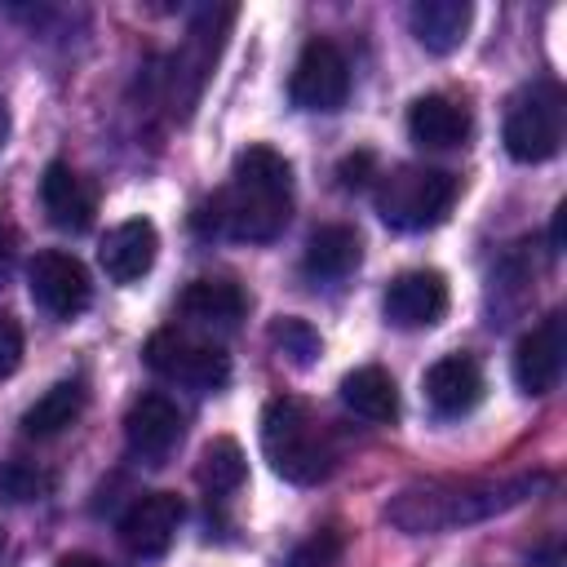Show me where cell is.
Here are the masks:
<instances>
[{
  "instance_id": "25",
  "label": "cell",
  "mask_w": 567,
  "mask_h": 567,
  "mask_svg": "<svg viewBox=\"0 0 567 567\" xmlns=\"http://www.w3.org/2000/svg\"><path fill=\"white\" fill-rule=\"evenodd\" d=\"M49 487H53V474H44L40 465H31L22 456H13L0 470V496H9V501H40Z\"/></svg>"
},
{
  "instance_id": "9",
  "label": "cell",
  "mask_w": 567,
  "mask_h": 567,
  "mask_svg": "<svg viewBox=\"0 0 567 567\" xmlns=\"http://www.w3.org/2000/svg\"><path fill=\"white\" fill-rule=\"evenodd\" d=\"M235 9H204L182 44V53L173 58V71H168V89H173V111L186 115L221 53V40H226V27H230Z\"/></svg>"
},
{
  "instance_id": "3",
  "label": "cell",
  "mask_w": 567,
  "mask_h": 567,
  "mask_svg": "<svg viewBox=\"0 0 567 567\" xmlns=\"http://www.w3.org/2000/svg\"><path fill=\"white\" fill-rule=\"evenodd\" d=\"M261 452L279 478L301 487L332 474V443L315 412L292 394H279L261 408Z\"/></svg>"
},
{
  "instance_id": "20",
  "label": "cell",
  "mask_w": 567,
  "mask_h": 567,
  "mask_svg": "<svg viewBox=\"0 0 567 567\" xmlns=\"http://www.w3.org/2000/svg\"><path fill=\"white\" fill-rule=\"evenodd\" d=\"M359 257H363L359 230L346 226V221H328V226H319V230L306 239L301 266H306L310 279H341V275H350V270L359 266Z\"/></svg>"
},
{
  "instance_id": "27",
  "label": "cell",
  "mask_w": 567,
  "mask_h": 567,
  "mask_svg": "<svg viewBox=\"0 0 567 567\" xmlns=\"http://www.w3.org/2000/svg\"><path fill=\"white\" fill-rule=\"evenodd\" d=\"M18 363H22V328H18L13 315L0 310V381L13 377Z\"/></svg>"
},
{
  "instance_id": "32",
  "label": "cell",
  "mask_w": 567,
  "mask_h": 567,
  "mask_svg": "<svg viewBox=\"0 0 567 567\" xmlns=\"http://www.w3.org/2000/svg\"><path fill=\"white\" fill-rule=\"evenodd\" d=\"M0 554H4V532H0Z\"/></svg>"
},
{
  "instance_id": "15",
  "label": "cell",
  "mask_w": 567,
  "mask_h": 567,
  "mask_svg": "<svg viewBox=\"0 0 567 567\" xmlns=\"http://www.w3.org/2000/svg\"><path fill=\"white\" fill-rule=\"evenodd\" d=\"M40 204L58 230H89L97 213V190L62 159H53L40 177Z\"/></svg>"
},
{
  "instance_id": "28",
  "label": "cell",
  "mask_w": 567,
  "mask_h": 567,
  "mask_svg": "<svg viewBox=\"0 0 567 567\" xmlns=\"http://www.w3.org/2000/svg\"><path fill=\"white\" fill-rule=\"evenodd\" d=\"M13 261H18V230L0 221V288L9 284V275H13Z\"/></svg>"
},
{
  "instance_id": "29",
  "label": "cell",
  "mask_w": 567,
  "mask_h": 567,
  "mask_svg": "<svg viewBox=\"0 0 567 567\" xmlns=\"http://www.w3.org/2000/svg\"><path fill=\"white\" fill-rule=\"evenodd\" d=\"M563 226H567V204L554 208V226H549V248H554V252L563 248Z\"/></svg>"
},
{
  "instance_id": "2",
  "label": "cell",
  "mask_w": 567,
  "mask_h": 567,
  "mask_svg": "<svg viewBox=\"0 0 567 567\" xmlns=\"http://www.w3.org/2000/svg\"><path fill=\"white\" fill-rule=\"evenodd\" d=\"M292 213V164L275 146H248L235 155L230 186L213 195V230L248 244H270Z\"/></svg>"
},
{
  "instance_id": "14",
  "label": "cell",
  "mask_w": 567,
  "mask_h": 567,
  "mask_svg": "<svg viewBox=\"0 0 567 567\" xmlns=\"http://www.w3.org/2000/svg\"><path fill=\"white\" fill-rule=\"evenodd\" d=\"M155 252H159L155 221L128 217V221H120V226L106 230V239L97 248V261H102V270H106L111 284H133V279H142L155 266Z\"/></svg>"
},
{
  "instance_id": "22",
  "label": "cell",
  "mask_w": 567,
  "mask_h": 567,
  "mask_svg": "<svg viewBox=\"0 0 567 567\" xmlns=\"http://www.w3.org/2000/svg\"><path fill=\"white\" fill-rule=\"evenodd\" d=\"M84 412V385L80 381H58L49 385L27 412H22V434L31 439H53L66 425H75V416Z\"/></svg>"
},
{
  "instance_id": "12",
  "label": "cell",
  "mask_w": 567,
  "mask_h": 567,
  "mask_svg": "<svg viewBox=\"0 0 567 567\" xmlns=\"http://www.w3.org/2000/svg\"><path fill=\"white\" fill-rule=\"evenodd\" d=\"M182 518H186V505H182L177 492H146V496H137V501L124 509V518H120V540H124L128 554H137V558H159V554L173 545Z\"/></svg>"
},
{
  "instance_id": "26",
  "label": "cell",
  "mask_w": 567,
  "mask_h": 567,
  "mask_svg": "<svg viewBox=\"0 0 567 567\" xmlns=\"http://www.w3.org/2000/svg\"><path fill=\"white\" fill-rule=\"evenodd\" d=\"M372 177H377V155H372V151H350V155L337 164L341 190H363Z\"/></svg>"
},
{
  "instance_id": "16",
  "label": "cell",
  "mask_w": 567,
  "mask_h": 567,
  "mask_svg": "<svg viewBox=\"0 0 567 567\" xmlns=\"http://www.w3.org/2000/svg\"><path fill=\"white\" fill-rule=\"evenodd\" d=\"M483 399V368L470 354H443L425 372V403L439 416H465Z\"/></svg>"
},
{
  "instance_id": "30",
  "label": "cell",
  "mask_w": 567,
  "mask_h": 567,
  "mask_svg": "<svg viewBox=\"0 0 567 567\" xmlns=\"http://www.w3.org/2000/svg\"><path fill=\"white\" fill-rule=\"evenodd\" d=\"M58 567H111V563H102L93 554H66V558H58Z\"/></svg>"
},
{
  "instance_id": "8",
  "label": "cell",
  "mask_w": 567,
  "mask_h": 567,
  "mask_svg": "<svg viewBox=\"0 0 567 567\" xmlns=\"http://www.w3.org/2000/svg\"><path fill=\"white\" fill-rule=\"evenodd\" d=\"M27 288H31V301L53 319H75L93 301V284H89L84 261L62 252V248H44L31 257Z\"/></svg>"
},
{
  "instance_id": "23",
  "label": "cell",
  "mask_w": 567,
  "mask_h": 567,
  "mask_svg": "<svg viewBox=\"0 0 567 567\" xmlns=\"http://www.w3.org/2000/svg\"><path fill=\"white\" fill-rule=\"evenodd\" d=\"M244 474H248V461H244V447L235 439H213L199 456V487L208 496H230L244 487Z\"/></svg>"
},
{
  "instance_id": "19",
  "label": "cell",
  "mask_w": 567,
  "mask_h": 567,
  "mask_svg": "<svg viewBox=\"0 0 567 567\" xmlns=\"http://www.w3.org/2000/svg\"><path fill=\"white\" fill-rule=\"evenodd\" d=\"M470 18H474V9L465 0H416L412 13H408L416 44L430 49V53L461 49V40L470 31Z\"/></svg>"
},
{
  "instance_id": "1",
  "label": "cell",
  "mask_w": 567,
  "mask_h": 567,
  "mask_svg": "<svg viewBox=\"0 0 567 567\" xmlns=\"http://www.w3.org/2000/svg\"><path fill=\"white\" fill-rule=\"evenodd\" d=\"M540 487H549L545 474L412 483V487H403V492L385 505V518H390L399 532H408V536L452 532V527H470V523H483V518H492V514H505V509L532 501Z\"/></svg>"
},
{
  "instance_id": "13",
  "label": "cell",
  "mask_w": 567,
  "mask_h": 567,
  "mask_svg": "<svg viewBox=\"0 0 567 567\" xmlns=\"http://www.w3.org/2000/svg\"><path fill=\"white\" fill-rule=\"evenodd\" d=\"M124 439H128L133 456L159 465L182 443V412H177V403L164 399V394L133 399V408L124 412Z\"/></svg>"
},
{
  "instance_id": "10",
  "label": "cell",
  "mask_w": 567,
  "mask_h": 567,
  "mask_svg": "<svg viewBox=\"0 0 567 567\" xmlns=\"http://www.w3.org/2000/svg\"><path fill=\"white\" fill-rule=\"evenodd\" d=\"M567 363V315L549 310L532 332L514 346V381L523 394H549Z\"/></svg>"
},
{
  "instance_id": "17",
  "label": "cell",
  "mask_w": 567,
  "mask_h": 567,
  "mask_svg": "<svg viewBox=\"0 0 567 567\" xmlns=\"http://www.w3.org/2000/svg\"><path fill=\"white\" fill-rule=\"evenodd\" d=\"M408 133L416 146H430V151L461 146L470 137V111L443 93H425L408 106Z\"/></svg>"
},
{
  "instance_id": "21",
  "label": "cell",
  "mask_w": 567,
  "mask_h": 567,
  "mask_svg": "<svg viewBox=\"0 0 567 567\" xmlns=\"http://www.w3.org/2000/svg\"><path fill=\"white\" fill-rule=\"evenodd\" d=\"M244 310H248V297L230 279H190L182 292V315H190L195 323L230 328L244 319Z\"/></svg>"
},
{
  "instance_id": "6",
  "label": "cell",
  "mask_w": 567,
  "mask_h": 567,
  "mask_svg": "<svg viewBox=\"0 0 567 567\" xmlns=\"http://www.w3.org/2000/svg\"><path fill=\"white\" fill-rule=\"evenodd\" d=\"M142 359H146V368L155 377L190 385V390H221L230 381V354L221 346L195 341L190 332H177V328L151 332Z\"/></svg>"
},
{
  "instance_id": "18",
  "label": "cell",
  "mask_w": 567,
  "mask_h": 567,
  "mask_svg": "<svg viewBox=\"0 0 567 567\" xmlns=\"http://www.w3.org/2000/svg\"><path fill=\"white\" fill-rule=\"evenodd\" d=\"M341 403H346L354 416L372 421V425H394V421H399V385H394V377H390L385 368H377V363L354 368V372L341 377Z\"/></svg>"
},
{
  "instance_id": "11",
  "label": "cell",
  "mask_w": 567,
  "mask_h": 567,
  "mask_svg": "<svg viewBox=\"0 0 567 567\" xmlns=\"http://www.w3.org/2000/svg\"><path fill=\"white\" fill-rule=\"evenodd\" d=\"M381 310L394 328L416 332V328H434L447 315V279L439 270H403L390 279Z\"/></svg>"
},
{
  "instance_id": "31",
  "label": "cell",
  "mask_w": 567,
  "mask_h": 567,
  "mask_svg": "<svg viewBox=\"0 0 567 567\" xmlns=\"http://www.w3.org/2000/svg\"><path fill=\"white\" fill-rule=\"evenodd\" d=\"M4 137H9V106L0 102V146H4Z\"/></svg>"
},
{
  "instance_id": "7",
  "label": "cell",
  "mask_w": 567,
  "mask_h": 567,
  "mask_svg": "<svg viewBox=\"0 0 567 567\" xmlns=\"http://www.w3.org/2000/svg\"><path fill=\"white\" fill-rule=\"evenodd\" d=\"M288 97L301 111H341L350 97V62L332 40H310L297 53L292 80H288Z\"/></svg>"
},
{
  "instance_id": "4",
  "label": "cell",
  "mask_w": 567,
  "mask_h": 567,
  "mask_svg": "<svg viewBox=\"0 0 567 567\" xmlns=\"http://www.w3.org/2000/svg\"><path fill=\"white\" fill-rule=\"evenodd\" d=\"M461 182L447 168H425V164H399L381 173L377 182V213L394 230H430L447 221L456 204Z\"/></svg>"
},
{
  "instance_id": "24",
  "label": "cell",
  "mask_w": 567,
  "mask_h": 567,
  "mask_svg": "<svg viewBox=\"0 0 567 567\" xmlns=\"http://www.w3.org/2000/svg\"><path fill=\"white\" fill-rule=\"evenodd\" d=\"M270 341H275V346H279V354H288L297 368H310V363L319 359V350H323L319 332H315L306 319H297V315L275 319V323H270Z\"/></svg>"
},
{
  "instance_id": "5",
  "label": "cell",
  "mask_w": 567,
  "mask_h": 567,
  "mask_svg": "<svg viewBox=\"0 0 567 567\" xmlns=\"http://www.w3.org/2000/svg\"><path fill=\"white\" fill-rule=\"evenodd\" d=\"M563 120H567V97H563V84L540 75L532 84H523L514 97H509V111H505V151L518 159V164H540V159H554L558 146H563Z\"/></svg>"
}]
</instances>
